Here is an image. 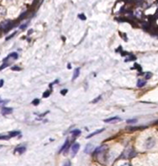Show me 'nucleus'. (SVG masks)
I'll use <instances>...</instances> for the list:
<instances>
[{
    "instance_id": "2f4dec72",
    "label": "nucleus",
    "mask_w": 158,
    "mask_h": 166,
    "mask_svg": "<svg viewBox=\"0 0 158 166\" xmlns=\"http://www.w3.org/2000/svg\"><path fill=\"white\" fill-rule=\"evenodd\" d=\"M121 166H131L129 164H123V165H121Z\"/></svg>"
},
{
    "instance_id": "9b49d317",
    "label": "nucleus",
    "mask_w": 158,
    "mask_h": 166,
    "mask_svg": "<svg viewBox=\"0 0 158 166\" xmlns=\"http://www.w3.org/2000/svg\"><path fill=\"white\" fill-rule=\"evenodd\" d=\"M79 75H80V68H76L74 70V72H73V75H72V80L73 81L75 80V79L79 76Z\"/></svg>"
},
{
    "instance_id": "1a4fd4ad",
    "label": "nucleus",
    "mask_w": 158,
    "mask_h": 166,
    "mask_svg": "<svg viewBox=\"0 0 158 166\" xmlns=\"http://www.w3.org/2000/svg\"><path fill=\"white\" fill-rule=\"evenodd\" d=\"M105 131V129L103 128V129H99V130H96V131H93L92 133H91L90 135H88V136H87V139H89V138H92V136H96V135L97 134H99V133H101L102 131Z\"/></svg>"
},
{
    "instance_id": "0eeeda50",
    "label": "nucleus",
    "mask_w": 158,
    "mask_h": 166,
    "mask_svg": "<svg viewBox=\"0 0 158 166\" xmlns=\"http://www.w3.org/2000/svg\"><path fill=\"white\" fill-rule=\"evenodd\" d=\"M13 109L12 108H6V107H4V108H2L1 112H2L3 115H8V114H11L12 113H13Z\"/></svg>"
},
{
    "instance_id": "ddd939ff",
    "label": "nucleus",
    "mask_w": 158,
    "mask_h": 166,
    "mask_svg": "<svg viewBox=\"0 0 158 166\" xmlns=\"http://www.w3.org/2000/svg\"><path fill=\"white\" fill-rule=\"evenodd\" d=\"M136 60V56L133 55V54H128V57L125 59V62H128V61H132V60Z\"/></svg>"
},
{
    "instance_id": "f704fd0d",
    "label": "nucleus",
    "mask_w": 158,
    "mask_h": 166,
    "mask_svg": "<svg viewBox=\"0 0 158 166\" xmlns=\"http://www.w3.org/2000/svg\"><path fill=\"white\" fill-rule=\"evenodd\" d=\"M156 124H158V121H156Z\"/></svg>"
},
{
    "instance_id": "f3484780",
    "label": "nucleus",
    "mask_w": 158,
    "mask_h": 166,
    "mask_svg": "<svg viewBox=\"0 0 158 166\" xmlns=\"http://www.w3.org/2000/svg\"><path fill=\"white\" fill-rule=\"evenodd\" d=\"M50 94H51V90H46L45 93L43 94V97H45V98H46V97H50Z\"/></svg>"
},
{
    "instance_id": "20e7f679",
    "label": "nucleus",
    "mask_w": 158,
    "mask_h": 166,
    "mask_svg": "<svg viewBox=\"0 0 158 166\" xmlns=\"http://www.w3.org/2000/svg\"><path fill=\"white\" fill-rule=\"evenodd\" d=\"M79 149H80V145H79L78 143H74L72 145L71 150H72V157H74L77 155V153L78 152Z\"/></svg>"
},
{
    "instance_id": "b1692460",
    "label": "nucleus",
    "mask_w": 158,
    "mask_h": 166,
    "mask_svg": "<svg viewBox=\"0 0 158 166\" xmlns=\"http://www.w3.org/2000/svg\"><path fill=\"white\" fill-rule=\"evenodd\" d=\"M146 75H146V79H150L151 76H152V74H151V73H147V74H146Z\"/></svg>"
},
{
    "instance_id": "393cba45",
    "label": "nucleus",
    "mask_w": 158,
    "mask_h": 166,
    "mask_svg": "<svg viewBox=\"0 0 158 166\" xmlns=\"http://www.w3.org/2000/svg\"><path fill=\"white\" fill-rule=\"evenodd\" d=\"M22 69L20 68V67H18V66H14V67H13V68H12V70H21Z\"/></svg>"
},
{
    "instance_id": "f03ea898",
    "label": "nucleus",
    "mask_w": 158,
    "mask_h": 166,
    "mask_svg": "<svg viewBox=\"0 0 158 166\" xmlns=\"http://www.w3.org/2000/svg\"><path fill=\"white\" fill-rule=\"evenodd\" d=\"M136 155V152L133 150V149L132 148H127L124 153L122 154V155H121V157H123L124 159H130L133 156Z\"/></svg>"
},
{
    "instance_id": "72a5a7b5",
    "label": "nucleus",
    "mask_w": 158,
    "mask_h": 166,
    "mask_svg": "<svg viewBox=\"0 0 158 166\" xmlns=\"http://www.w3.org/2000/svg\"><path fill=\"white\" fill-rule=\"evenodd\" d=\"M2 147H3V145H0V149H1V148H2Z\"/></svg>"
},
{
    "instance_id": "6e6552de",
    "label": "nucleus",
    "mask_w": 158,
    "mask_h": 166,
    "mask_svg": "<svg viewBox=\"0 0 158 166\" xmlns=\"http://www.w3.org/2000/svg\"><path fill=\"white\" fill-rule=\"evenodd\" d=\"M93 150H95V147L93 146V145L92 144H87L84 151H85V153L89 154V153H92Z\"/></svg>"
},
{
    "instance_id": "aec40b11",
    "label": "nucleus",
    "mask_w": 158,
    "mask_h": 166,
    "mask_svg": "<svg viewBox=\"0 0 158 166\" xmlns=\"http://www.w3.org/2000/svg\"><path fill=\"white\" fill-rule=\"evenodd\" d=\"M39 103H40V100L37 99V98H36V99H34L33 102H32V104H33V105H35V106H37Z\"/></svg>"
},
{
    "instance_id": "7ed1b4c3",
    "label": "nucleus",
    "mask_w": 158,
    "mask_h": 166,
    "mask_svg": "<svg viewBox=\"0 0 158 166\" xmlns=\"http://www.w3.org/2000/svg\"><path fill=\"white\" fill-rule=\"evenodd\" d=\"M17 58H18V55H17V53L13 52V53L9 54V55H8V56L3 60V63H6V64H8V65H10L11 62H12V60H17Z\"/></svg>"
},
{
    "instance_id": "4468645a",
    "label": "nucleus",
    "mask_w": 158,
    "mask_h": 166,
    "mask_svg": "<svg viewBox=\"0 0 158 166\" xmlns=\"http://www.w3.org/2000/svg\"><path fill=\"white\" fill-rule=\"evenodd\" d=\"M21 132L20 131H10L8 133V136L10 137H15L17 136H18V135H20Z\"/></svg>"
},
{
    "instance_id": "473e14b6",
    "label": "nucleus",
    "mask_w": 158,
    "mask_h": 166,
    "mask_svg": "<svg viewBox=\"0 0 158 166\" xmlns=\"http://www.w3.org/2000/svg\"><path fill=\"white\" fill-rule=\"evenodd\" d=\"M68 69H69V70L71 69V65L70 64H68Z\"/></svg>"
},
{
    "instance_id": "423d86ee",
    "label": "nucleus",
    "mask_w": 158,
    "mask_h": 166,
    "mask_svg": "<svg viewBox=\"0 0 158 166\" xmlns=\"http://www.w3.org/2000/svg\"><path fill=\"white\" fill-rule=\"evenodd\" d=\"M120 121H121V118H119V116H113V118H110L108 119L104 120V121L106 122V123H114V122H118Z\"/></svg>"
},
{
    "instance_id": "9d476101",
    "label": "nucleus",
    "mask_w": 158,
    "mask_h": 166,
    "mask_svg": "<svg viewBox=\"0 0 158 166\" xmlns=\"http://www.w3.org/2000/svg\"><path fill=\"white\" fill-rule=\"evenodd\" d=\"M26 147L25 146H19V147H17V148L15 149L14 152L15 153H18L20 154V155H22V154H23L24 152L26 151Z\"/></svg>"
},
{
    "instance_id": "f257e3e1",
    "label": "nucleus",
    "mask_w": 158,
    "mask_h": 166,
    "mask_svg": "<svg viewBox=\"0 0 158 166\" xmlns=\"http://www.w3.org/2000/svg\"><path fill=\"white\" fill-rule=\"evenodd\" d=\"M13 27V23L12 21H3L0 23V29L4 31V32H8Z\"/></svg>"
},
{
    "instance_id": "cd10ccee",
    "label": "nucleus",
    "mask_w": 158,
    "mask_h": 166,
    "mask_svg": "<svg viewBox=\"0 0 158 166\" xmlns=\"http://www.w3.org/2000/svg\"><path fill=\"white\" fill-rule=\"evenodd\" d=\"M60 93H61L62 95H65L67 93H68V89H63V90H61V92H60Z\"/></svg>"
},
{
    "instance_id": "39448f33",
    "label": "nucleus",
    "mask_w": 158,
    "mask_h": 166,
    "mask_svg": "<svg viewBox=\"0 0 158 166\" xmlns=\"http://www.w3.org/2000/svg\"><path fill=\"white\" fill-rule=\"evenodd\" d=\"M155 143H156L155 140H154L153 138L150 137V138H148V140H147V141H146L145 145H146V147H147L148 149H150V148H151V147H153V146H154Z\"/></svg>"
},
{
    "instance_id": "6ab92c4d",
    "label": "nucleus",
    "mask_w": 158,
    "mask_h": 166,
    "mask_svg": "<svg viewBox=\"0 0 158 166\" xmlns=\"http://www.w3.org/2000/svg\"><path fill=\"white\" fill-rule=\"evenodd\" d=\"M78 17L80 18L81 20H83V21L87 20V17H86V16H85L84 14H79L78 15Z\"/></svg>"
},
{
    "instance_id": "a211bd4d",
    "label": "nucleus",
    "mask_w": 158,
    "mask_h": 166,
    "mask_svg": "<svg viewBox=\"0 0 158 166\" xmlns=\"http://www.w3.org/2000/svg\"><path fill=\"white\" fill-rule=\"evenodd\" d=\"M136 122H137V120H136V119H129V120H128V121H127V123H129V124L136 123Z\"/></svg>"
},
{
    "instance_id": "bb28decb",
    "label": "nucleus",
    "mask_w": 158,
    "mask_h": 166,
    "mask_svg": "<svg viewBox=\"0 0 158 166\" xmlns=\"http://www.w3.org/2000/svg\"><path fill=\"white\" fill-rule=\"evenodd\" d=\"M101 96H99L98 97H96V98H95V99L92 101V102H97L99 100H101Z\"/></svg>"
},
{
    "instance_id": "7c9ffc66",
    "label": "nucleus",
    "mask_w": 158,
    "mask_h": 166,
    "mask_svg": "<svg viewBox=\"0 0 158 166\" xmlns=\"http://www.w3.org/2000/svg\"><path fill=\"white\" fill-rule=\"evenodd\" d=\"M155 17H158V8H157V10H156V13H155Z\"/></svg>"
},
{
    "instance_id": "f8f14e48",
    "label": "nucleus",
    "mask_w": 158,
    "mask_h": 166,
    "mask_svg": "<svg viewBox=\"0 0 158 166\" xmlns=\"http://www.w3.org/2000/svg\"><path fill=\"white\" fill-rule=\"evenodd\" d=\"M69 147V140H67L65 141V143L64 144V145L61 147V149H60L59 153H61L62 151H64V150H68Z\"/></svg>"
},
{
    "instance_id": "5701e85b",
    "label": "nucleus",
    "mask_w": 158,
    "mask_h": 166,
    "mask_svg": "<svg viewBox=\"0 0 158 166\" xmlns=\"http://www.w3.org/2000/svg\"><path fill=\"white\" fill-rule=\"evenodd\" d=\"M63 166H72V164H71V162L69 160H67L66 162H64Z\"/></svg>"
},
{
    "instance_id": "dca6fc26",
    "label": "nucleus",
    "mask_w": 158,
    "mask_h": 166,
    "mask_svg": "<svg viewBox=\"0 0 158 166\" xmlns=\"http://www.w3.org/2000/svg\"><path fill=\"white\" fill-rule=\"evenodd\" d=\"M146 84H147V82L144 81V80H138V84H137V86L138 88H143V86L146 85Z\"/></svg>"
},
{
    "instance_id": "2eb2a0df",
    "label": "nucleus",
    "mask_w": 158,
    "mask_h": 166,
    "mask_svg": "<svg viewBox=\"0 0 158 166\" xmlns=\"http://www.w3.org/2000/svg\"><path fill=\"white\" fill-rule=\"evenodd\" d=\"M71 134L73 136H79V135L81 134V131L79 130V129H74V130H72L71 131Z\"/></svg>"
},
{
    "instance_id": "a878e982",
    "label": "nucleus",
    "mask_w": 158,
    "mask_h": 166,
    "mask_svg": "<svg viewBox=\"0 0 158 166\" xmlns=\"http://www.w3.org/2000/svg\"><path fill=\"white\" fill-rule=\"evenodd\" d=\"M15 34H17V32H14L13 34H12L11 36H8V37L7 38H6V41H8V40H9L10 38H12V37H13V36H15Z\"/></svg>"
},
{
    "instance_id": "c9c22d12",
    "label": "nucleus",
    "mask_w": 158,
    "mask_h": 166,
    "mask_svg": "<svg viewBox=\"0 0 158 166\" xmlns=\"http://www.w3.org/2000/svg\"><path fill=\"white\" fill-rule=\"evenodd\" d=\"M157 36H158V34H157Z\"/></svg>"
},
{
    "instance_id": "412c9836",
    "label": "nucleus",
    "mask_w": 158,
    "mask_h": 166,
    "mask_svg": "<svg viewBox=\"0 0 158 166\" xmlns=\"http://www.w3.org/2000/svg\"><path fill=\"white\" fill-rule=\"evenodd\" d=\"M8 100H2V99H0V106H3L5 105L6 103H8Z\"/></svg>"
},
{
    "instance_id": "c756f323",
    "label": "nucleus",
    "mask_w": 158,
    "mask_h": 166,
    "mask_svg": "<svg viewBox=\"0 0 158 166\" xmlns=\"http://www.w3.org/2000/svg\"><path fill=\"white\" fill-rule=\"evenodd\" d=\"M3 84H4V81H3V79H1V80H0V88H1V87H3Z\"/></svg>"
},
{
    "instance_id": "4be33fe9",
    "label": "nucleus",
    "mask_w": 158,
    "mask_h": 166,
    "mask_svg": "<svg viewBox=\"0 0 158 166\" xmlns=\"http://www.w3.org/2000/svg\"><path fill=\"white\" fill-rule=\"evenodd\" d=\"M10 138L9 136H0V140H9Z\"/></svg>"
},
{
    "instance_id": "c85d7f7f",
    "label": "nucleus",
    "mask_w": 158,
    "mask_h": 166,
    "mask_svg": "<svg viewBox=\"0 0 158 166\" xmlns=\"http://www.w3.org/2000/svg\"><path fill=\"white\" fill-rule=\"evenodd\" d=\"M27 24H28V23H25V24H24V25L21 26V27H20V28H21V29H22V30H23V29H25V27L27 26Z\"/></svg>"
}]
</instances>
